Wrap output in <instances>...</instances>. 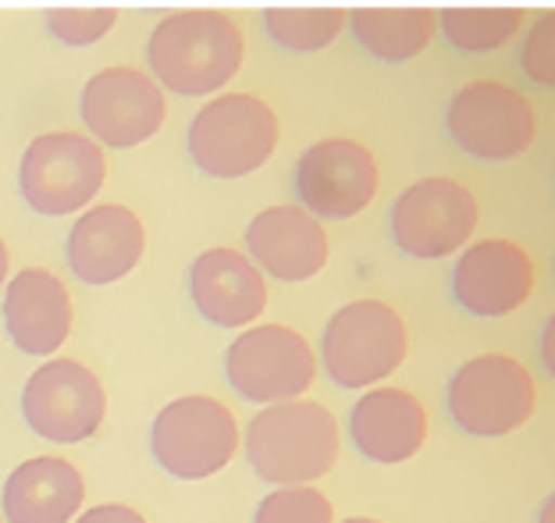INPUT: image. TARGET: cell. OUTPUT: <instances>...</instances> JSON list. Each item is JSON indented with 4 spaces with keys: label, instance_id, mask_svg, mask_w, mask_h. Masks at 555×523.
<instances>
[{
    "label": "cell",
    "instance_id": "cell-12",
    "mask_svg": "<svg viewBox=\"0 0 555 523\" xmlns=\"http://www.w3.org/2000/svg\"><path fill=\"white\" fill-rule=\"evenodd\" d=\"M382 168L371 146L349 136H327L302 150L296 164V196L310 218L349 221L374 203Z\"/></svg>",
    "mask_w": 555,
    "mask_h": 523
},
{
    "label": "cell",
    "instance_id": "cell-9",
    "mask_svg": "<svg viewBox=\"0 0 555 523\" xmlns=\"http://www.w3.org/2000/svg\"><path fill=\"white\" fill-rule=\"evenodd\" d=\"M446 129L466 157L499 164L534 146L538 114L516 86L499 79H474L449 100Z\"/></svg>",
    "mask_w": 555,
    "mask_h": 523
},
{
    "label": "cell",
    "instance_id": "cell-17",
    "mask_svg": "<svg viewBox=\"0 0 555 523\" xmlns=\"http://www.w3.org/2000/svg\"><path fill=\"white\" fill-rule=\"evenodd\" d=\"M72 292L47 267H22L4 285V328L11 346L25 356H47L65 346L72 335Z\"/></svg>",
    "mask_w": 555,
    "mask_h": 523
},
{
    "label": "cell",
    "instance_id": "cell-20",
    "mask_svg": "<svg viewBox=\"0 0 555 523\" xmlns=\"http://www.w3.org/2000/svg\"><path fill=\"white\" fill-rule=\"evenodd\" d=\"M82 502L86 477L61 456L25 459L11 470L0 495L8 523H72Z\"/></svg>",
    "mask_w": 555,
    "mask_h": 523
},
{
    "label": "cell",
    "instance_id": "cell-27",
    "mask_svg": "<svg viewBox=\"0 0 555 523\" xmlns=\"http://www.w3.org/2000/svg\"><path fill=\"white\" fill-rule=\"evenodd\" d=\"M72 523H146V516L139 513L132 506H121V502H104V506H93V509H82L79 516Z\"/></svg>",
    "mask_w": 555,
    "mask_h": 523
},
{
    "label": "cell",
    "instance_id": "cell-11",
    "mask_svg": "<svg viewBox=\"0 0 555 523\" xmlns=\"http://www.w3.org/2000/svg\"><path fill=\"white\" fill-rule=\"evenodd\" d=\"M22 417L47 442L79 445L93 438L107 417L104 381L72 356L47 360L25 381Z\"/></svg>",
    "mask_w": 555,
    "mask_h": 523
},
{
    "label": "cell",
    "instance_id": "cell-31",
    "mask_svg": "<svg viewBox=\"0 0 555 523\" xmlns=\"http://www.w3.org/2000/svg\"><path fill=\"white\" fill-rule=\"evenodd\" d=\"M343 523H382V520H374V516H349Z\"/></svg>",
    "mask_w": 555,
    "mask_h": 523
},
{
    "label": "cell",
    "instance_id": "cell-22",
    "mask_svg": "<svg viewBox=\"0 0 555 523\" xmlns=\"http://www.w3.org/2000/svg\"><path fill=\"white\" fill-rule=\"evenodd\" d=\"M524 8H446L435 15V25L449 40V47L463 50V54L502 50L524 29Z\"/></svg>",
    "mask_w": 555,
    "mask_h": 523
},
{
    "label": "cell",
    "instance_id": "cell-29",
    "mask_svg": "<svg viewBox=\"0 0 555 523\" xmlns=\"http://www.w3.org/2000/svg\"><path fill=\"white\" fill-rule=\"evenodd\" d=\"M538 523H555V499H552V495H545V502H541Z\"/></svg>",
    "mask_w": 555,
    "mask_h": 523
},
{
    "label": "cell",
    "instance_id": "cell-4",
    "mask_svg": "<svg viewBox=\"0 0 555 523\" xmlns=\"http://www.w3.org/2000/svg\"><path fill=\"white\" fill-rule=\"evenodd\" d=\"M282 139L274 107L257 93H221L189 125V157L210 178H246L271 161Z\"/></svg>",
    "mask_w": 555,
    "mask_h": 523
},
{
    "label": "cell",
    "instance_id": "cell-10",
    "mask_svg": "<svg viewBox=\"0 0 555 523\" xmlns=\"http://www.w3.org/2000/svg\"><path fill=\"white\" fill-rule=\"evenodd\" d=\"M224 374L246 403L278 406L307 399L318 378V360L296 328L257 324L246 328L224 353Z\"/></svg>",
    "mask_w": 555,
    "mask_h": 523
},
{
    "label": "cell",
    "instance_id": "cell-1",
    "mask_svg": "<svg viewBox=\"0 0 555 523\" xmlns=\"http://www.w3.org/2000/svg\"><path fill=\"white\" fill-rule=\"evenodd\" d=\"M246 58V36L229 11L185 8L164 15L146 43L150 79L179 97H214Z\"/></svg>",
    "mask_w": 555,
    "mask_h": 523
},
{
    "label": "cell",
    "instance_id": "cell-19",
    "mask_svg": "<svg viewBox=\"0 0 555 523\" xmlns=\"http://www.w3.org/2000/svg\"><path fill=\"white\" fill-rule=\"evenodd\" d=\"M431 420L413 392L377 385L363 392L349 410V435L363 459L382 467L406 463L424 449Z\"/></svg>",
    "mask_w": 555,
    "mask_h": 523
},
{
    "label": "cell",
    "instance_id": "cell-5",
    "mask_svg": "<svg viewBox=\"0 0 555 523\" xmlns=\"http://www.w3.org/2000/svg\"><path fill=\"white\" fill-rule=\"evenodd\" d=\"M449 417L474 438H506L538 410L534 374L506 353H481L456 367L446 392Z\"/></svg>",
    "mask_w": 555,
    "mask_h": 523
},
{
    "label": "cell",
    "instance_id": "cell-28",
    "mask_svg": "<svg viewBox=\"0 0 555 523\" xmlns=\"http://www.w3.org/2000/svg\"><path fill=\"white\" fill-rule=\"evenodd\" d=\"M555 321H552V317H548V321H545V331H541V363H545L548 367V371H552V367H555Z\"/></svg>",
    "mask_w": 555,
    "mask_h": 523
},
{
    "label": "cell",
    "instance_id": "cell-26",
    "mask_svg": "<svg viewBox=\"0 0 555 523\" xmlns=\"http://www.w3.org/2000/svg\"><path fill=\"white\" fill-rule=\"evenodd\" d=\"M520 68L531 82L552 86L555 82V18L541 15L531 29H527L520 43Z\"/></svg>",
    "mask_w": 555,
    "mask_h": 523
},
{
    "label": "cell",
    "instance_id": "cell-6",
    "mask_svg": "<svg viewBox=\"0 0 555 523\" xmlns=\"http://www.w3.org/2000/svg\"><path fill=\"white\" fill-rule=\"evenodd\" d=\"M238 420L214 395H182L154 417L150 452L168 477L207 481L238 452Z\"/></svg>",
    "mask_w": 555,
    "mask_h": 523
},
{
    "label": "cell",
    "instance_id": "cell-7",
    "mask_svg": "<svg viewBox=\"0 0 555 523\" xmlns=\"http://www.w3.org/2000/svg\"><path fill=\"white\" fill-rule=\"evenodd\" d=\"M107 182V153L90 136L47 132L22 153V200L43 218H68L86 211Z\"/></svg>",
    "mask_w": 555,
    "mask_h": 523
},
{
    "label": "cell",
    "instance_id": "cell-30",
    "mask_svg": "<svg viewBox=\"0 0 555 523\" xmlns=\"http://www.w3.org/2000/svg\"><path fill=\"white\" fill-rule=\"evenodd\" d=\"M8 267H11V257H8V246H4V239H0V289L8 285Z\"/></svg>",
    "mask_w": 555,
    "mask_h": 523
},
{
    "label": "cell",
    "instance_id": "cell-24",
    "mask_svg": "<svg viewBox=\"0 0 555 523\" xmlns=\"http://www.w3.org/2000/svg\"><path fill=\"white\" fill-rule=\"evenodd\" d=\"M254 523H335V509L327 495L313 484L302 488H274L268 499L257 506Z\"/></svg>",
    "mask_w": 555,
    "mask_h": 523
},
{
    "label": "cell",
    "instance_id": "cell-3",
    "mask_svg": "<svg viewBox=\"0 0 555 523\" xmlns=\"http://www.w3.org/2000/svg\"><path fill=\"white\" fill-rule=\"evenodd\" d=\"M410 353L402 314L385 299H352L338 306L321 335V363L338 388H374L392 378Z\"/></svg>",
    "mask_w": 555,
    "mask_h": 523
},
{
    "label": "cell",
    "instance_id": "cell-2",
    "mask_svg": "<svg viewBox=\"0 0 555 523\" xmlns=\"http://www.w3.org/2000/svg\"><path fill=\"white\" fill-rule=\"evenodd\" d=\"M243 452L260 481L274 488H302L327 477L343 452L338 420L313 399L263 406L249 420Z\"/></svg>",
    "mask_w": 555,
    "mask_h": 523
},
{
    "label": "cell",
    "instance_id": "cell-13",
    "mask_svg": "<svg viewBox=\"0 0 555 523\" xmlns=\"http://www.w3.org/2000/svg\"><path fill=\"white\" fill-rule=\"evenodd\" d=\"M79 111L96 146L129 150L160 132L168 118V100L146 72L111 65L86 82Z\"/></svg>",
    "mask_w": 555,
    "mask_h": 523
},
{
    "label": "cell",
    "instance_id": "cell-16",
    "mask_svg": "<svg viewBox=\"0 0 555 523\" xmlns=\"http://www.w3.org/2000/svg\"><path fill=\"white\" fill-rule=\"evenodd\" d=\"M246 250L260 275H271L278 282H310L324 271L332 242L318 218L293 203H278L249 221Z\"/></svg>",
    "mask_w": 555,
    "mask_h": 523
},
{
    "label": "cell",
    "instance_id": "cell-14",
    "mask_svg": "<svg viewBox=\"0 0 555 523\" xmlns=\"http://www.w3.org/2000/svg\"><path fill=\"white\" fill-rule=\"evenodd\" d=\"M538 289L534 257L513 239H477L452 267V296L474 317H509Z\"/></svg>",
    "mask_w": 555,
    "mask_h": 523
},
{
    "label": "cell",
    "instance_id": "cell-15",
    "mask_svg": "<svg viewBox=\"0 0 555 523\" xmlns=\"http://www.w3.org/2000/svg\"><path fill=\"white\" fill-rule=\"evenodd\" d=\"M146 250V228L121 203H100L79 214L68 232V267L86 285H115L129 278Z\"/></svg>",
    "mask_w": 555,
    "mask_h": 523
},
{
    "label": "cell",
    "instance_id": "cell-8",
    "mask_svg": "<svg viewBox=\"0 0 555 523\" xmlns=\"http://www.w3.org/2000/svg\"><path fill=\"white\" fill-rule=\"evenodd\" d=\"M481 221V203L456 178L431 175L402 189L388 211V235L413 260H446L466 250Z\"/></svg>",
    "mask_w": 555,
    "mask_h": 523
},
{
    "label": "cell",
    "instance_id": "cell-25",
    "mask_svg": "<svg viewBox=\"0 0 555 523\" xmlns=\"http://www.w3.org/2000/svg\"><path fill=\"white\" fill-rule=\"evenodd\" d=\"M118 25L115 8H50L47 33L65 47H93Z\"/></svg>",
    "mask_w": 555,
    "mask_h": 523
},
{
    "label": "cell",
    "instance_id": "cell-21",
    "mask_svg": "<svg viewBox=\"0 0 555 523\" xmlns=\"http://www.w3.org/2000/svg\"><path fill=\"white\" fill-rule=\"evenodd\" d=\"M346 29L371 58L385 65L421 58L435 40V11L427 8H357L346 11Z\"/></svg>",
    "mask_w": 555,
    "mask_h": 523
},
{
    "label": "cell",
    "instance_id": "cell-23",
    "mask_svg": "<svg viewBox=\"0 0 555 523\" xmlns=\"http://www.w3.org/2000/svg\"><path fill=\"white\" fill-rule=\"evenodd\" d=\"M263 29L282 50L293 54H318L332 47L346 29L343 8H268Z\"/></svg>",
    "mask_w": 555,
    "mask_h": 523
},
{
    "label": "cell",
    "instance_id": "cell-18",
    "mask_svg": "<svg viewBox=\"0 0 555 523\" xmlns=\"http://www.w3.org/2000/svg\"><path fill=\"white\" fill-rule=\"evenodd\" d=\"M189 296L214 328H249L268 310V282L246 253L214 246L189 267Z\"/></svg>",
    "mask_w": 555,
    "mask_h": 523
}]
</instances>
